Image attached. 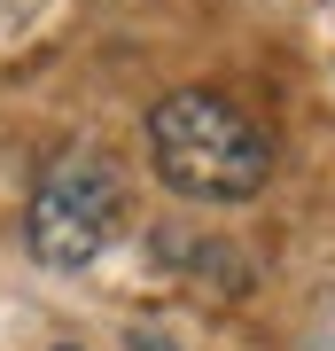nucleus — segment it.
Returning a JSON list of instances; mask_svg holds the SVG:
<instances>
[{
  "mask_svg": "<svg viewBox=\"0 0 335 351\" xmlns=\"http://www.w3.org/2000/svg\"><path fill=\"white\" fill-rule=\"evenodd\" d=\"M117 164L101 149H62L47 172H39L32 188V211H24V242L39 265H55V274H78V265L101 258V242H110L117 226Z\"/></svg>",
  "mask_w": 335,
  "mask_h": 351,
  "instance_id": "nucleus-2",
  "label": "nucleus"
},
{
  "mask_svg": "<svg viewBox=\"0 0 335 351\" xmlns=\"http://www.w3.org/2000/svg\"><path fill=\"white\" fill-rule=\"evenodd\" d=\"M149 164L187 203H249L273 180V141L242 101L211 86H179L149 110Z\"/></svg>",
  "mask_w": 335,
  "mask_h": 351,
  "instance_id": "nucleus-1",
  "label": "nucleus"
},
{
  "mask_svg": "<svg viewBox=\"0 0 335 351\" xmlns=\"http://www.w3.org/2000/svg\"><path fill=\"white\" fill-rule=\"evenodd\" d=\"M62 351H71V343H62Z\"/></svg>",
  "mask_w": 335,
  "mask_h": 351,
  "instance_id": "nucleus-3",
  "label": "nucleus"
}]
</instances>
